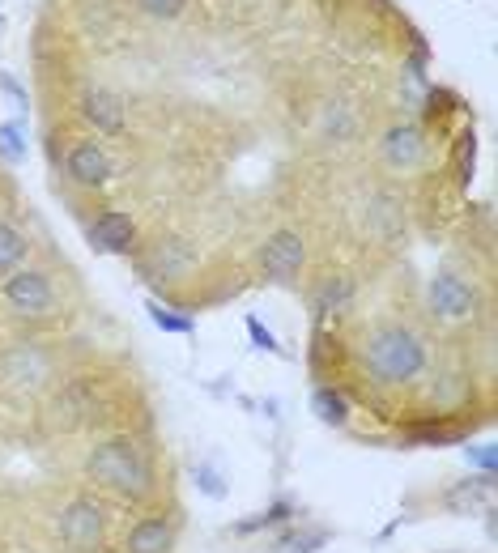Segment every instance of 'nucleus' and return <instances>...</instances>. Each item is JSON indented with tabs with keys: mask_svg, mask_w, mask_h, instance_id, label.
I'll return each mask as SVG.
<instances>
[{
	"mask_svg": "<svg viewBox=\"0 0 498 553\" xmlns=\"http://www.w3.org/2000/svg\"><path fill=\"white\" fill-rule=\"evenodd\" d=\"M358 358H362V371L379 388H405V383H418L426 375V341L409 324H396V320L367 328Z\"/></svg>",
	"mask_w": 498,
	"mask_h": 553,
	"instance_id": "nucleus-1",
	"label": "nucleus"
},
{
	"mask_svg": "<svg viewBox=\"0 0 498 553\" xmlns=\"http://www.w3.org/2000/svg\"><path fill=\"white\" fill-rule=\"evenodd\" d=\"M86 473L103 490L120 494L128 502H145L154 494V468H149L145 451L132 439H107L86 456Z\"/></svg>",
	"mask_w": 498,
	"mask_h": 553,
	"instance_id": "nucleus-2",
	"label": "nucleus"
},
{
	"mask_svg": "<svg viewBox=\"0 0 498 553\" xmlns=\"http://www.w3.org/2000/svg\"><path fill=\"white\" fill-rule=\"evenodd\" d=\"M0 298H5V307L13 315H22V320H43V315L56 311V290L43 268H13V273H5Z\"/></svg>",
	"mask_w": 498,
	"mask_h": 553,
	"instance_id": "nucleus-3",
	"label": "nucleus"
},
{
	"mask_svg": "<svg viewBox=\"0 0 498 553\" xmlns=\"http://www.w3.org/2000/svg\"><path fill=\"white\" fill-rule=\"evenodd\" d=\"M60 541L69 553H98L107 541V515L94 498H73L60 515Z\"/></svg>",
	"mask_w": 498,
	"mask_h": 553,
	"instance_id": "nucleus-4",
	"label": "nucleus"
},
{
	"mask_svg": "<svg viewBox=\"0 0 498 553\" xmlns=\"http://www.w3.org/2000/svg\"><path fill=\"white\" fill-rule=\"evenodd\" d=\"M307 264V243L298 230H273L269 239H264L260 247V273L277 281V286H286V281H294L298 273H303Z\"/></svg>",
	"mask_w": 498,
	"mask_h": 553,
	"instance_id": "nucleus-5",
	"label": "nucleus"
},
{
	"mask_svg": "<svg viewBox=\"0 0 498 553\" xmlns=\"http://www.w3.org/2000/svg\"><path fill=\"white\" fill-rule=\"evenodd\" d=\"M426 303L439 320L464 324V320H473V311H477V290L460 273H435L426 286Z\"/></svg>",
	"mask_w": 498,
	"mask_h": 553,
	"instance_id": "nucleus-6",
	"label": "nucleus"
},
{
	"mask_svg": "<svg viewBox=\"0 0 498 553\" xmlns=\"http://www.w3.org/2000/svg\"><path fill=\"white\" fill-rule=\"evenodd\" d=\"M64 171H69V179L77 183V188H107L111 175H115V166L107 158V149L98 145L94 137H77L69 145V158H64Z\"/></svg>",
	"mask_w": 498,
	"mask_h": 553,
	"instance_id": "nucleus-7",
	"label": "nucleus"
},
{
	"mask_svg": "<svg viewBox=\"0 0 498 553\" xmlns=\"http://www.w3.org/2000/svg\"><path fill=\"white\" fill-rule=\"evenodd\" d=\"M5 379L18 383V388H26V392H39L43 383L52 379V358H47L35 341L13 345L5 354Z\"/></svg>",
	"mask_w": 498,
	"mask_h": 553,
	"instance_id": "nucleus-8",
	"label": "nucleus"
},
{
	"mask_svg": "<svg viewBox=\"0 0 498 553\" xmlns=\"http://www.w3.org/2000/svg\"><path fill=\"white\" fill-rule=\"evenodd\" d=\"M196 268V247L188 239H158L154 251L145 256V273L158 281H179Z\"/></svg>",
	"mask_w": 498,
	"mask_h": 553,
	"instance_id": "nucleus-9",
	"label": "nucleus"
},
{
	"mask_svg": "<svg viewBox=\"0 0 498 553\" xmlns=\"http://www.w3.org/2000/svg\"><path fill=\"white\" fill-rule=\"evenodd\" d=\"M379 154H384V162L392 166V171H418V166L426 162V137H422V128H413V124L388 128V137L379 141Z\"/></svg>",
	"mask_w": 498,
	"mask_h": 553,
	"instance_id": "nucleus-10",
	"label": "nucleus"
},
{
	"mask_svg": "<svg viewBox=\"0 0 498 553\" xmlns=\"http://www.w3.org/2000/svg\"><path fill=\"white\" fill-rule=\"evenodd\" d=\"M90 243L98 251H107V256H124V251L137 243V222H132V213H124V209H103L90 222Z\"/></svg>",
	"mask_w": 498,
	"mask_h": 553,
	"instance_id": "nucleus-11",
	"label": "nucleus"
},
{
	"mask_svg": "<svg viewBox=\"0 0 498 553\" xmlns=\"http://www.w3.org/2000/svg\"><path fill=\"white\" fill-rule=\"evenodd\" d=\"M81 115H86V124L98 132V137H124V128H128L124 103L111 90H103V86L81 94Z\"/></svg>",
	"mask_w": 498,
	"mask_h": 553,
	"instance_id": "nucleus-12",
	"label": "nucleus"
},
{
	"mask_svg": "<svg viewBox=\"0 0 498 553\" xmlns=\"http://www.w3.org/2000/svg\"><path fill=\"white\" fill-rule=\"evenodd\" d=\"M94 417V392H90V383H69V388H60V396L52 400V426L60 434H73L81 430Z\"/></svg>",
	"mask_w": 498,
	"mask_h": 553,
	"instance_id": "nucleus-13",
	"label": "nucleus"
},
{
	"mask_svg": "<svg viewBox=\"0 0 498 553\" xmlns=\"http://www.w3.org/2000/svg\"><path fill=\"white\" fill-rule=\"evenodd\" d=\"M171 545H175L171 519L149 515V519H141V524H132L128 541H124V553H171Z\"/></svg>",
	"mask_w": 498,
	"mask_h": 553,
	"instance_id": "nucleus-14",
	"label": "nucleus"
},
{
	"mask_svg": "<svg viewBox=\"0 0 498 553\" xmlns=\"http://www.w3.org/2000/svg\"><path fill=\"white\" fill-rule=\"evenodd\" d=\"M311 413L320 417L324 426H345L350 422V400L341 388H315L311 392Z\"/></svg>",
	"mask_w": 498,
	"mask_h": 553,
	"instance_id": "nucleus-15",
	"label": "nucleus"
},
{
	"mask_svg": "<svg viewBox=\"0 0 498 553\" xmlns=\"http://www.w3.org/2000/svg\"><path fill=\"white\" fill-rule=\"evenodd\" d=\"M320 315H341V311H350L354 307V281L350 277H328L324 286H320Z\"/></svg>",
	"mask_w": 498,
	"mask_h": 553,
	"instance_id": "nucleus-16",
	"label": "nucleus"
},
{
	"mask_svg": "<svg viewBox=\"0 0 498 553\" xmlns=\"http://www.w3.org/2000/svg\"><path fill=\"white\" fill-rule=\"evenodd\" d=\"M26 251H30V243H26V234H22L18 226L0 222V273H13V268H22V260H26Z\"/></svg>",
	"mask_w": 498,
	"mask_h": 553,
	"instance_id": "nucleus-17",
	"label": "nucleus"
},
{
	"mask_svg": "<svg viewBox=\"0 0 498 553\" xmlns=\"http://www.w3.org/2000/svg\"><path fill=\"white\" fill-rule=\"evenodd\" d=\"M145 311H149V320H154V328H162V332H175V337H192V332H196V320H192V315H179V311H171V307H162L158 298H149Z\"/></svg>",
	"mask_w": 498,
	"mask_h": 553,
	"instance_id": "nucleus-18",
	"label": "nucleus"
},
{
	"mask_svg": "<svg viewBox=\"0 0 498 553\" xmlns=\"http://www.w3.org/2000/svg\"><path fill=\"white\" fill-rule=\"evenodd\" d=\"M290 519H294V502H286V498H281V502H273V507L264 511V515H256V519H243V524H235V532L243 536V532H260V528H277V524H290Z\"/></svg>",
	"mask_w": 498,
	"mask_h": 553,
	"instance_id": "nucleus-19",
	"label": "nucleus"
},
{
	"mask_svg": "<svg viewBox=\"0 0 498 553\" xmlns=\"http://www.w3.org/2000/svg\"><path fill=\"white\" fill-rule=\"evenodd\" d=\"M328 545V532L324 528H303V532H286L277 541L281 553H315V549H324Z\"/></svg>",
	"mask_w": 498,
	"mask_h": 553,
	"instance_id": "nucleus-20",
	"label": "nucleus"
},
{
	"mask_svg": "<svg viewBox=\"0 0 498 553\" xmlns=\"http://www.w3.org/2000/svg\"><path fill=\"white\" fill-rule=\"evenodd\" d=\"M409 439H413V447H447V443H460V439H464V430L426 422V426H418V430H413Z\"/></svg>",
	"mask_w": 498,
	"mask_h": 553,
	"instance_id": "nucleus-21",
	"label": "nucleus"
},
{
	"mask_svg": "<svg viewBox=\"0 0 498 553\" xmlns=\"http://www.w3.org/2000/svg\"><path fill=\"white\" fill-rule=\"evenodd\" d=\"M0 158L9 166H18L26 158V141H22V124H0Z\"/></svg>",
	"mask_w": 498,
	"mask_h": 553,
	"instance_id": "nucleus-22",
	"label": "nucleus"
},
{
	"mask_svg": "<svg viewBox=\"0 0 498 553\" xmlns=\"http://www.w3.org/2000/svg\"><path fill=\"white\" fill-rule=\"evenodd\" d=\"M192 477H196V490H201L205 498H226V481H222V473L213 464L201 460V464L192 468Z\"/></svg>",
	"mask_w": 498,
	"mask_h": 553,
	"instance_id": "nucleus-23",
	"label": "nucleus"
},
{
	"mask_svg": "<svg viewBox=\"0 0 498 553\" xmlns=\"http://www.w3.org/2000/svg\"><path fill=\"white\" fill-rule=\"evenodd\" d=\"M137 9L149 13V18H158V22H175V18H184L188 0H137Z\"/></svg>",
	"mask_w": 498,
	"mask_h": 553,
	"instance_id": "nucleus-24",
	"label": "nucleus"
},
{
	"mask_svg": "<svg viewBox=\"0 0 498 553\" xmlns=\"http://www.w3.org/2000/svg\"><path fill=\"white\" fill-rule=\"evenodd\" d=\"M473 158H477V141H473V132H464L460 137V149H456V162H460V183H469L473 179Z\"/></svg>",
	"mask_w": 498,
	"mask_h": 553,
	"instance_id": "nucleus-25",
	"label": "nucleus"
},
{
	"mask_svg": "<svg viewBox=\"0 0 498 553\" xmlns=\"http://www.w3.org/2000/svg\"><path fill=\"white\" fill-rule=\"evenodd\" d=\"M247 337H252V341H256V349H264V354H281L277 337H273V332L256 320V315H247Z\"/></svg>",
	"mask_w": 498,
	"mask_h": 553,
	"instance_id": "nucleus-26",
	"label": "nucleus"
},
{
	"mask_svg": "<svg viewBox=\"0 0 498 553\" xmlns=\"http://www.w3.org/2000/svg\"><path fill=\"white\" fill-rule=\"evenodd\" d=\"M0 90H5V94L13 98V103H18V107H26V103H30V98H26V90L18 86V81H13V73H0Z\"/></svg>",
	"mask_w": 498,
	"mask_h": 553,
	"instance_id": "nucleus-27",
	"label": "nucleus"
},
{
	"mask_svg": "<svg viewBox=\"0 0 498 553\" xmlns=\"http://www.w3.org/2000/svg\"><path fill=\"white\" fill-rule=\"evenodd\" d=\"M464 451H469L473 464H481L486 473H494V447H464Z\"/></svg>",
	"mask_w": 498,
	"mask_h": 553,
	"instance_id": "nucleus-28",
	"label": "nucleus"
}]
</instances>
